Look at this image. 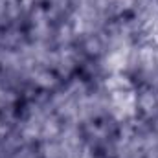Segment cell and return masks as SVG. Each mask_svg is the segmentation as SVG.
<instances>
[{
    "instance_id": "cell-4",
    "label": "cell",
    "mask_w": 158,
    "mask_h": 158,
    "mask_svg": "<svg viewBox=\"0 0 158 158\" xmlns=\"http://www.w3.org/2000/svg\"><path fill=\"white\" fill-rule=\"evenodd\" d=\"M33 81H35V85H39L42 88H50L55 85V76L50 70H37L33 74Z\"/></svg>"
},
{
    "instance_id": "cell-6",
    "label": "cell",
    "mask_w": 158,
    "mask_h": 158,
    "mask_svg": "<svg viewBox=\"0 0 158 158\" xmlns=\"http://www.w3.org/2000/svg\"><path fill=\"white\" fill-rule=\"evenodd\" d=\"M22 2H24V4H26V6H30V4H33V2H35V0H22Z\"/></svg>"
},
{
    "instance_id": "cell-2",
    "label": "cell",
    "mask_w": 158,
    "mask_h": 158,
    "mask_svg": "<svg viewBox=\"0 0 158 158\" xmlns=\"http://www.w3.org/2000/svg\"><path fill=\"white\" fill-rule=\"evenodd\" d=\"M129 57H131V50L127 44H119L116 48H112L107 57H105V68L110 74H121L127 64H129Z\"/></svg>"
},
{
    "instance_id": "cell-7",
    "label": "cell",
    "mask_w": 158,
    "mask_h": 158,
    "mask_svg": "<svg viewBox=\"0 0 158 158\" xmlns=\"http://www.w3.org/2000/svg\"><path fill=\"white\" fill-rule=\"evenodd\" d=\"M156 57H158V52H156Z\"/></svg>"
},
{
    "instance_id": "cell-3",
    "label": "cell",
    "mask_w": 158,
    "mask_h": 158,
    "mask_svg": "<svg viewBox=\"0 0 158 158\" xmlns=\"http://www.w3.org/2000/svg\"><path fill=\"white\" fill-rule=\"evenodd\" d=\"M105 85H107V90H109V94L132 88L131 81L125 77V76H121V74H110V77L107 79V83H105Z\"/></svg>"
},
{
    "instance_id": "cell-5",
    "label": "cell",
    "mask_w": 158,
    "mask_h": 158,
    "mask_svg": "<svg viewBox=\"0 0 158 158\" xmlns=\"http://www.w3.org/2000/svg\"><path fill=\"white\" fill-rule=\"evenodd\" d=\"M11 99H13V96H9V92H6V90L0 86V109H2V107H6Z\"/></svg>"
},
{
    "instance_id": "cell-1",
    "label": "cell",
    "mask_w": 158,
    "mask_h": 158,
    "mask_svg": "<svg viewBox=\"0 0 158 158\" xmlns=\"http://www.w3.org/2000/svg\"><path fill=\"white\" fill-rule=\"evenodd\" d=\"M136 109H138V98L132 88L110 94V112L116 119L125 121L132 118L136 114Z\"/></svg>"
}]
</instances>
